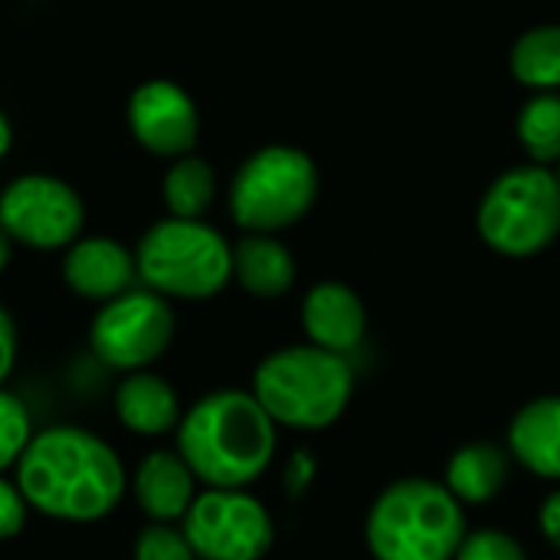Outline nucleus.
<instances>
[{
    "instance_id": "f257e3e1",
    "label": "nucleus",
    "mask_w": 560,
    "mask_h": 560,
    "mask_svg": "<svg viewBox=\"0 0 560 560\" xmlns=\"http://www.w3.org/2000/svg\"><path fill=\"white\" fill-rule=\"evenodd\" d=\"M26 505L46 518L92 525L112 515L128 489L118 453L82 427H49L16 463Z\"/></svg>"
},
{
    "instance_id": "bb28decb",
    "label": "nucleus",
    "mask_w": 560,
    "mask_h": 560,
    "mask_svg": "<svg viewBox=\"0 0 560 560\" xmlns=\"http://www.w3.org/2000/svg\"><path fill=\"white\" fill-rule=\"evenodd\" d=\"M13 364H16V325H13L10 312L0 305V387L10 377Z\"/></svg>"
},
{
    "instance_id": "c85d7f7f",
    "label": "nucleus",
    "mask_w": 560,
    "mask_h": 560,
    "mask_svg": "<svg viewBox=\"0 0 560 560\" xmlns=\"http://www.w3.org/2000/svg\"><path fill=\"white\" fill-rule=\"evenodd\" d=\"M10 141H13V131H10V121H7V115L0 112V158L10 151Z\"/></svg>"
},
{
    "instance_id": "9b49d317",
    "label": "nucleus",
    "mask_w": 560,
    "mask_h": 560,
    "mask_svg": "<svg viewBox=\"0 0 560 560\" xmlns=\"http://www.w3.org/2000/svg\"><path fill=\"white\" fill-rule=\"evenodd\" d=\"M128 125L135 141L158 158H184L200 138V115L194 98L167 79H151L135 89L128 102Z\"/></svg>"
},
{
    "instance_id": "dca6fc26",
    "label": "nucleus",
    "mask_w": 560,
    "mask_h": 560,
    "mask_svg": "<svg viewBox=\"0 0 560 560\" xmlns=\"http://www.w3.org/2000/svg\"><path fill=\"white\" fill-rule=\"evenodd\" d=\"M512 456L541 479H560V394L528 400L509 427Z\"/></svg>"
},
{
    "instance_id": "7c9ffc66",
    "label": "nucleus",
    "mask_w": 560,
    "mask_h": 560,
    "mask_svg": "<svg viewBox=\"0 0 560 560\" xmlns=\"http://www.w3.org/2000/svg\"><path fill=\"white\" fill-rule=\"evenodd\" d=\"M551 171H555V177H558V184H560V161L555 164V167H551Z\"/></svg>"
},
{
    "instance_id": "b1692460",
    "label": "nucleus",
    "mask_w": 560,
    "mask_h": 560,
    "mask_svg": "<svg viewBox=\"0 0 560 560\" xmlns=\"http://www.w3.org/2000/svg\"><path fill=\"white\" fill-rule=\"evenodd\" d=\"M456 560H528L525 548L502 528H479L466 532Z\"/></svg>"
},
{
    "instance_id": "423d86ee",
    "label": "nucleus",
    "mask_w": 560,
    "mask_h": 560,
    "mask_svg": "<svg viewBox=\"0 0 560 560\" xmlns=\"http://www.w3.org/2000/svg\"><path fill=\"white\" fill-rule=\"evenodd\" d=\"M482 243L509 259L545 253L560 236V184L551 167L522 164L499 174L479 200Z\"/></svg>"
},
{
    "instance_id": "5701e85b",
    "label": "nucleus",
    "mask_w": 560,
    "mask_h": 560,
    "mask_svg": "<svg viewBox=\"0 0 560 560\" xmlns=\"http://www.w3.org/2000/svg\"><path fill=\"white\" fill-rule=\"evenodd\" d=\"M135 560H197L184 528L151 522L138 532L135 541Z\"/></svg>"
},
{
    "instance_id": "6ab92c4d",
    "label": "nucleus",
    "mask_w": 560,
    "mask_h": 560,
    "mask_svg": "<svg viewBox=\"0 0 560 560\" xmlns=\"http://www.w3.org/2000/svg\"><path fill=\"white\" fill-rule=\"evenodd\" d=\"M512 75L532 92H560V23L525 30L509 52Z\"/></svg>"
},
{
    "instance_id": "4468645a",
    "label": "nucleus",
    "mask_w": 560,
    "mask_h": 560,
    "mask_svg": "<svg viewBox=\"0 0 560 560\" xmlns=\"http://www.w3.org/2000/svg\"><path fill=\"white\" fill-rule=\"evenodd\" d=\"M131 492L148 522L174 525L184 522L197 499V476L177 450H154L138 463Z\"/></svg>"
},
{
    "instance_id": "393cba45",
    "label": "nucleus",
    "mask_w": 560,
    "mask_h": 560,
    "mask_svg": "<svg viewBox=\"0 0 560 560\" xmlns=\"http://www.w3.org/2000/svg\"><path fill=\"white\" fill-rule=\"evenodd\" d=\"M26 512H30V505H26L20 486L16 482H7L0 476V541H10V538H16L23 532Z\"/></svg>"
},
{
    "instance_id": "1a4fd4ad",
    "label": "nucleus",
    "mask_w": 560,
    "mask_h": 560,
    "mask_svg": "<svg viewBox=\"0 0 560 560\" xmlns=\"http://www.w3.org/2000/svg\"><path fill=\"white\" fill-rule=\"evenodd\" d=\"M197 560H262L276 528L266 505L246 489H207L180 522Z\"/></svg>"
},
{
    "instance_id": "20e7f679",
    "label": "nucleus",
    "mask_w": 560,
    "mask_h": 560,
    "mask_svg": "<svg viewBox=\"0 0 560 560\" xmlns=\"http://www.w3.org/2000/svg\"><path fill=\"white\" fill-rule=\"evenodd\" d=\"M351 394V361L315 345L279 348L262 358L253 374V397L276 427L325 430L345 413Z\"/></svg>"
},
{
    "instance_id": "a878e982",
    "label": "nucleus",
    "mask_w": 560,
    "mask_h": 560,
    "mask_svg": "<svg viewBox=\"0 0 560 560\" xmlns=\"http://www.w3.org/2000/svg\"><path fill=\"white\" fill-rule=\"evenodd\" d=\"M312 479H315V459H312V453H295L292 459H289V466H285V492L292 495V499H299L308 486H312Z\"/></svg>"
},
{
    "instance_id": "a211bd4d",
    "label": "nucleus",
    "mask_w": 560,
    "mask_h": 560,
    "mask_svg": "<svg viewBox=\"0 0 560 560\" xmlns=\"http://www.w3.org/2000/svg\"><path fill=\"white\" fill-rule=\"evenodd\" d=\"M509 482V453L495 443H466L446 463L443 486L463 505L492 502Z\"/></svg>"
},
{
    "instance_id": "ddd939ff",
    "label": "nucleus",
    "mask_w": 560,
    "mask_h": 560,
    "mask_svg": "<svg viewBox=\"0 0 560 560\" xmlns=\"http://www.w3.org/2000/svg\"><path fill=\"white\" fill-rule=\"evenodd\" d=\"M302 325L315 348L348 358L368 335V312L361 295L345 282H318L302 302Z\"/></svg>"
},
{
    "instance_id": "c756f323",
    "label": "nucleus",
    "mask_w": 560,
    "mask_h": 560,
    "mask_svg": "<svg viewBox=\"0 0 560 560\" xmlns=\"http://www.w3.org/2000/svg\"><path fill=\"white\" fill-rule=\"evenodd\" d=\"M10 243H13V240L0 230V272H3V269H7V262H10Z\"/></svg>"
},
{
    "instance_id": "f8f14e48",
    "label": "nucleus",
    "mask_w": 560,
    "mask_h": 560,
    "mask_svg": "<svg viewBox=\"0 0 560 560\" xmlns=\"http://www.w3.org/2000/svg\"><path fill=\"white\" fill-rule=\"evenodd\" d=\"M62 279L79 299L105 305L135 289L138 262H135V253H128V246H121L118 240L85 236L66 249Z\"/></svg>"
},
{
    "instance_id": "412c9836",
    "label": "nucleus",
    "mask_w": 560,
    "mask_h": 560,
    "mask_svg": "<svg viewBox=\"0 0 560 560\" xmlns=\"http://www.w3.org/2000/svg\"><path fill=\"white\" fill-rule=\"evenodd\" d=\"M518 141L532 164L555 167L560 161V92H535L518 112Z\"/></svg>"
},
{
    "instance_id": "39448f33",
    "label": "nucleus",
    "mask_w": 560,
    "mask_h": 560,
    "mask_svg": "<svg viewBox=\"0 0 560 560\" xmlns=\"http://www.w3.org/2000/svg\"><path fill=\"white\" fill-rule=\"evenodd\" d=\"M138 279L164 299L203 302L220 295L233 279V246L203 220L167 217L154 223L138 249Z\"/></svg>"
},
{
    "instance_id": "aec40b11",
    "label": "nucleus",
    "mask_w": 560,
    "mask_h": 560,
    "mask_svg": "<svg viewBox=\"0 0 560 560\" xmlns=\"http://www.w3.org/2000/svg\"><path fill=\"white\" fill-rule=\"evenodd\" d=\"M213 197H217V174L197 154L177 158L164 174V203L177 220H200L213 207Z\"/></svg>"
},
{
    "instance_id": "0eeeda50",
    "label": "nucleus",
    "mask_w": 560,
    "mask_h": 560,
    "mask_svg": "<svg viewBox=\"0 0 560 560\" xmlns=\"http://www.w3.org/2000/svg\"><path fill=\"white\" fill-rule=\"evenodd\" d=\"M318 200L315 161L289 144L249 154L230 184V213L246 233H279L295 226Z\"/></svg>"
},
{
    "instance_id": "6e6552de",
    "label": "nucleus",
    "mask_w": 560,
    "mask_h": 560,
    "mask_svg": "<svg viewBox=\"0 0 560 560\" xmlns=\"http://www.w3.org/2000/svg\"><path fill=\"white\" fill-rule=\"evenodd\" d=\"M174 308L151 289H131L105 302L89 328L92 354L112 371H148L174 341Z\"/></svg>"
},
{
    "instance_id": "7ed1b4c3",
    "label": "nucleus",
    "mask_w": 560,
    "mask_h": 560,
    "mask_svg": "<svg viewBox=\"0 0 560 560\" xmlns=\"http://www.w3.org/2000/svg\"><path fill=\"white\" fill-rule=\"evenodd\" d=\"M364 538L374 560H456L466 538L463 502L430 479H397L371 505Z\"/></svg>"
},
{
    "instance_id": "9d476101",
    "label": "nucleus",
    "mask_w": 560,
    "mask_h": 560,
    "mask_svg": "<svg viewBox=\"0 0 560 560\" xmlns=\"http://www.w3.org/2000/svg\"><path fill=\"white\" fill-rule=\"evenodd\" d=\"M85 223L82 197L59 177L23 174L0 194V230L30 249H69Z\"/></svg>"
},
{
    "instance_id": "4be33fe9",
    "label": "nucleus",
    "mask_w": 560,
    "mask_h": 560,
    "mask_svg": "<svg viewBox=\"0 0 560 560\" xmlns=\"http://www.w3.org/2000/svg\"><path fill=\"white\" fill-rule=\"evenodd\" d=\"M33 417L26 410V404L10 394L7 387H0V476L26 453V446L33 443Z\"/></svg>"
},
{
    "instance_id": "cd10ccee",
    "label": "nucleus",
    "mask_w": 560,
    "mask_h": 560,
    "mask_svg": "<svg viewBox=\"0 0 560 560\" xmlns=\"http://www.w3.org/2000/svg\"><path fill=\"white\" fill-rule=\"evenodd\" d=\"M538 525H541V535L548 538V545H555L560 551V489L551 492L538 512Z\"/></svg>"
},
{
    "instance_id": "f3484780",
    "label": "nucleus",
    "mask_w": 560,
    "mask_h": 560,
    "mask_svg": "<svg viewBox=\"0 0 560 560\" xmlns=\"http://www.w3.org/2000/svg\"><path fill=\"white\" fill-rule=\"evenodd\" d=\"M233 279L256 299H279L295 285V259L272 233H246L233 246Z\"/></svg>"
},
{
    "instance_id": "f03ea898",
    "label": "nucleus",
    "mask_w": 560,
    "mask_h": 560,
    "mask_svg": "<svg viewBox=\"0 0 560 560\" xmlns=\"http://www.w3.org/2000/svg\"><path fill=\"white\" fill-rule=\"evenodd\" d=\"M177 453L207 489H246L276 456V423L253 390H213L180 417Z\"/></svg>"
},
{
    "instance_id": "2eb2a0df",
    "label": "nucleus",
    "mask_w": 560,
    "mask_h": 560,
    "mask_svg": "<svg viewBox=\"0 0 560 560\" xmlns=\"http://www.w3.org/2000/svg\"><path fill=\"white\" fill-rule=\"evenodd\" d=\"M115 417L125 430L138 436H164L180 427L177 390L151 371L125 374L115 387Z\"/></svg>"
}]
</instances>
